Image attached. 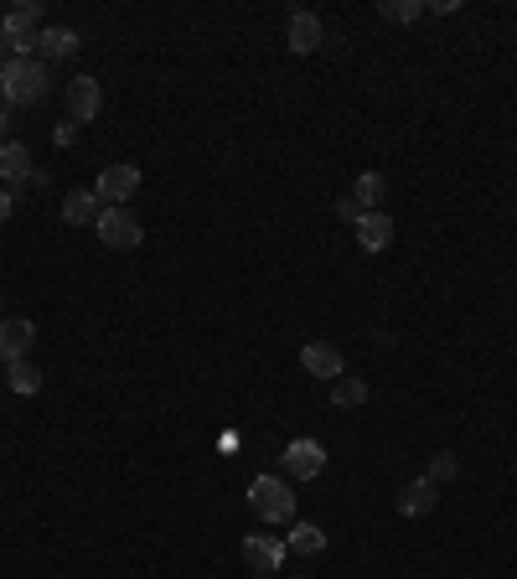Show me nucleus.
Segmentation results:
<instances>
[{"instance_id": "13", "label": "nucleus", "mask_w": 517, "mask_h": 579, "mask_svg": "<svg viewBox=\"0 0 517 579\" xmlns=\"http://www.w3.org/2000/svg\"><path fill=\"white\" fill-rule=\"evenodd\" d=\"M357 243H362L368 254H383L388 243H393V218H388L383 207H378V212H362V223H357Z\"/></svg>"}, {"instance_id": "5", "label": "nucleus", "mask_w": 517, "mask_h": 579, "mask_svg": "<svg viewBox=\"0 0 517 579\" xmlns=\"http://www.w3.org/2000/svg\"><path fill=\"white\" fill-rule=\"evenodd\" d=\"M280 466H285V476H295V481H316V476L326 471V450H321V440H290L285 455H280Z\"/></svg>"}, {"instance_id": "21", "label": "nucleus", "mask_w": 517, "mask_h": 579, "mask_svg": "<svg viewBox=\"0 0 517 579\" xmlns=\"http://www.w3.org/2000/svg\"><path fill=\"white\" fill-rule=\"evenodd\" d=\"M378 16H383V21L409 26V21H419V16H424V0H378Z\"/></svg>"}, {"instance_id": "1", "label": "nucleus", "mask_w": 517, "mask_h": 579, "mask_svg": "<svg viewBox=\"0 0 517 579\" xmlns=\"http://www.w3.org/2000/svg\"><path fill=\"white\" fill-rule=\"evenodd\" d=\"M0 94H6V109H32L52 94V73L42 57H11L0 68Z\"/></svg>"}, {"instance_id": "22", "label": "nucleus", "mask_w": 517, "mask_h": 579, "mask_svg": "<svg viewBox=\"0 0 517 579\" xmlns=\"http://www.w3.org/2000/svg\"><path fill=\"white\" fill-rule=\"evenodd\" d=\"M424 476H430L435 486H445V481H455V476H461V461H455L450 450H440L435 461H430V471H424Z\"/></svg>"}, {"instance_id": "3", "label": "nucleus", "mask_w": 517, "mask_h": 579, "mask_svg": "<svg viewBox=\"0 0 517 579\" xmlns=\"http://www.w3.org/2000/svg\"><path fill=\"white\" fill-rule=\"evenodd\" d=\"M94 228H99L104 249H140V243H145V228H140V218L130 207H104Z\"/></svg>"}, {"instance_id": "28", "label": "nucleus", "mask_w": 517, "mask_h": 579, "mask_svg": "<svg viewBox=\"0 0 517 579\" xmlns=\"http://www.w3.org/2000/svg\"><path fill=\"white\" fill-rule=\"evenodd\" d=\"M254 579H275V574H254Z\"/></svg>"}, {"instance_id": "16", "label": "nucleus", "mask_w": 517, "mask_h": 579, "mask_svg": "<svg viewBox=\"0 0 517 579\" xmlns=\"http://www.w3.org/2000/svg\"><path fill=\"white\" fill-rule=\"evenodd\" d=\"M78 32H73V26H42V32H37V52L42 57H78Z\"/></svg>"}, {"instance_id": "8", "label": "nucleus", "mask_w": 517, "mask_h": 579, "mask_svg": "<svg viewBox=\"0 0 517 579\" xmlns=\"http://www.w3.org/2000/svg\"><path fill=\"white\" fill-rule=\"evenodd\" d=\"M32 342H37V326L26 321V316L0 321V368H11V362H21L26 352H32Z\"/></svg>"}, {"instance_id": "26", "label": "nucleus", "mask_w": 517, "mask_h": 579, "mask_svg": "<svg viewBox=\"0 0 517 579\" xmlns=\"http://www.w3.org/2000/svg\"><path fill=\"white\" fill-rule=\"evenodd\" d=\"M78 140V125H57V145H73Z\"/></svg>"}, {"instance_id": "23", "label": "nucleus", "mask_w": 517, "mask_h": 579, "mask_svg": "<svg viewBox=\"0 0 517 579\" xmlns=\"http://www.w3.org/2000/svg\"><path fill=\"white\" fill-rule=\"evenodd\" d=\"M337 218H342V223H352V228L362 223V207H357V197H342V202H337Z\"/></svg>"}, {"instance_id": "6", "label": "nucleus", "mask_w": 517, "mask_h": 579, "mask_svg": "<svg viewBox=\"0 0 517 579\" xmlns=\"http://www.w3.org/2000/svg\"><path fill=\"white\" fill-rule=\"evenodd\" d=\"M99 109H104V88L88 78V73L73 78V83H68V114H73V125H94Z\"/></svg>"}, {"instance_id": "27", "label": "nucleus", "mask_w": 517, "mask_h": 579, "mask_svg": "<svg viewBox=\"0 0 517 579\" xmlns=\"http://www.w3.org/2000/svg\"><path fill=\"white\" fill-rule=\"evenodd\" d=\"M6 125H11V114H6V109H0V135H6Z\"/></svg>"}, {"instance_id": "2", "label": "nucleus", "mask_w": 517, "mask_h": 579, "mask_svg": "<svg viewBox=\"0 0 517 579\" xmlns=\"http://www.w3.org/2000/svg\"><path fill=\"white\" fill-rule=\"evenodd\" d=\"M249 507L259 523H295V492L280 476H254L249 481Z\"/></svg>"}, {"instance_id": "14", "label": "nucleus", "mask_w": 517, "mask_h": 579, "mask_svg": "<svg viewBox=\"0 0 517 579\" xmlns=\"http://www.w3.org/2000/svg\"><path fill=\"white\" fill-rule=\"evenodd\" d=\"M0 21H6L11 42H26V37H37V32H42V6H37V0H16V6L0 16Z\"/></svg>"}, {"instance_id": "4", "label": "nucleus", "mask_w": 517, "mask_h": 579, "mask_svg": "<svg viewBox=\"0 0 517 579\" xmlns=\"http://www.w3.org/2000/svg\"><path fill=\"white\" fill-rule=\"evenodd\" d=\"M140 187V166H104L99 181H94V197L99 207H125Z\"/></svg>"}, {"instance_id": "9", "label": "nucleus", "mask_w": 517, "mask_h": 579, "mask_svg": "<svg viewBox=\"0 0 517 579\" xmlns=\"http://www.w3.org/2000/svg\"><path fill=\"white\" fill-rule=\"evenodd\" d=\"M285 554H290V548H285L280 538H264V533H249V538H243V559H249L254 574H280Z\"/></svg>"}, {"instance_id": "15", "label": "nucleus", "mask_w": 517, "mask_h": 579, "mask_svg": "<svg viewBox=\"0 0 517 579\" xmlns=\"http://www.w3.org/2000/svg\"><path fill=\"white\" fill-rule=\"evenodd\" d=\"M99 197H94V187H78V192H68L63 197V218L73 223V228H88V223H99Z\"/></svg>"}, {"instance_id": "12", "label": "nucleus", "mask_w": 517, "mask_h": 579, "mask_svg": "<svg viewBox=\"0 0 517 579\" xmlns=\"http://www.w3.org/2000/svg\"><path fill=\"white\" fill-rule=\"evenodd\" d=\"M440 507V486L430 481V476H414L404 492H399V512L404 517H430Z\"/></svg>"}, {"instance_id": "10", "label": "nucleus", "mask_w": 517, "mask_h": 579, "mask_svg": "<svg viewBox=\"0 0 517 579\" xmlns=\"http://www.w3.org/2000/svg\"><path fill=\"white\" fill-rule=\"evenodd\" d=\"M0 181H6V192H16L21 181H32V150L21 140H0Z\"/></svg>"}, {"instance_id": "20", "label": "nucleus", "mask_w": 517, "mask_h": 579, "mask_svg": "<svg viewBox=\"0 0 517 579\" xmlns=\"http://www.w3.org/2000/svg\"><path fill=\"white\" fill-rule=\"evenodd\" d=\"M383 192H388V181H383L378 171H362V176H357V187H352V197H357V207H362V212H378Z\"/></svg>"}, {"instance_id": "17", "label": "nucleus", "mask_w": 517, "mask_h": 579, "mask_svg": "<svg viewBox=\"0 0 517 579\" xmlns=\"http://www.w3.org/2000/svg\"><path fill=\"white\" fill-rule=\"evenodd\" d=\"M285 548H290V554H321V548H326V528L321 523H290Z\"/></svg>"}, {"instance_id": "29", "label": "nucleus", "mask_w": 517, "mask_h": 579, "mask_svg": "<svg viewBox=\"0 0 517 579\" xmlns=\"http://www.w3.org/2000/svg\"><path fill=\"white\" fill-rule=\"evenodd\" d=\"M0 109H6V94H0Z\"/></svg>"}, {"instance_id": "24", "label": "nucleus", "mask_w": 517, "mask_h": 579, "mask_svg": "<svg viewBox=\"0 0 517 579\" xmlns=\"http://www.w3.org/2000/svg\"><path fill=\"white\" fill-rule=\"evenodd\" d=\"M11 212H16V192H6V187H0V228L11 223Z\"/></svg>"}, {"instance_id": "18", "label": "nucleus", "mask_w": 517, "mask_h": 579, "mask_svg": "<svg viewBox=\"0 0 517 579\" xmlns=\"http://www.w3.org/2000/svg\"><path fill=\"white\" fill-rule=\"evenodd\" d=\"M331 404L337 409H362L368 404V383H362L357 373H342L337 383H331Z\"/></svg>"}, {"instance_id": "7", "label": "nucleus", "mask_w": 517, "mask_h": 579, "mask_svg": "<svg viewBox=\"0 0 517 579\" xmlns=\"http://www.w3.org/2000/svg\"><path fill=\"white\" fill-rule=\"evenodd\" d=\"M300 368H306L311 378L337 383V378L347 373V362H342V347H331V342H306V347H300Z\"/></svg>"}, {"instance_id": "11", "label": "nucleus", "mask_w": 517, "mask_h": 579, "mask_svg": "<svg viewBox=\"0 0 517 579\" xmlns=\"http://www.w3.org/2000/svg\"><path fill=\"white\" fill-rule=\"evenodd\" d=\"M285 47L295 57H306L321 47V16L316 11H290V32H285Z\"/></svg>"}, {"instance_id": "25", "label": "nucleus", "mask_w": 517, "mask_h": 579, "mask_svg": "<svg viewBox=\"0 0 517 579\" xmlns=\"http://www.w3.org/2000/svg\"><path fill=\"white\" fill-rule=\"evenodd\" d=\"M11 63V32H6V21H0V68Z\"/></svg>"}, {"instance_id": "19", "label": "nucleus", "mask_w": 517, "mask_h": 579, "mask_svg": "<svg viewBox=\"0 0 517 579\" xmlns=\"http://www.w3.org/2000/svg\"><path fill=\"white\" fill-rule=\"evenodd\" d=\"M6 383H11V393H26V399H32V393H42V368L32 357H21L6 368Z\"/></svg>"}]
</instances>
